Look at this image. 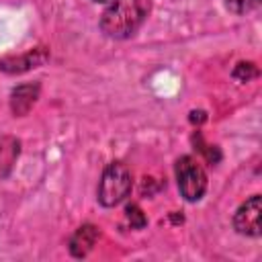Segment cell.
Segmentation results:
<instances>
[{"instance_id":"ba28073f","label":"cell","mask_w":262,"mask_h":262,"mask_svg":"<svg viewBox=\"0 0 262 262\" xmlns=\"http://www.w3.org/2000/svg\"><path fill=\"white\" fill-rule=\"evenodd\" d=\"M18 145H20L18 139H14V137H0V174H6L12 168L14 160L18 158V151H20Z\"/></svg>"},{"instance_id":"8992f818","label":"cell","mask_w":262,"mask_h":262,"mask_svg":"<svg viewBox=\"0 0 262 262\" xmlns=\"http://www.w3.org/2000/svg\"><path fill=\"white\" fill-rule=\"evenodd\" d=\"M39 92H41L39 82L18 84V86L12 88V92H10V111H12L16 117H25V115L33 108V104L37 102Z\"/></svg>"},{"instance_id":"30bf717a","label":"cell","mask_w":262,"mask_h":262,"mask_svg":"<svg viewBox=\"0 0 262 262\" xmlns=\"http://www.w3.org/2000/svg\"><path fill=\"white\" fill-rule=\"evenodd\" d=\"M237 82H250L252 78L258 76V68L252 63V61H239L235 68H233V74H231Z\"/></svg>"},{"instance_id":"52a82bcc","label":"cell","mask_w":262,"mask_h":262,"mask_svg":"<svg viewBox=\"0 0 262 262\" xmlns=\"http://www.w3.org/2000/svg\"><path fill=\"white\" fill-rule=\"evenodd\" d=\"M98 239V229L92 223H86L82 227H78L74 231V235L70 237V254L74 258H84L90 254V250L94 248Z\"/></svg>"},{"instance_id":"9c48e42d","label":"cell","mask_w":262,"mask_h":262,"mask_svg":"<svg viewBox=\"0 0 262 262\" xmlns=\"http://www.w3.org/2000/svg\"><path fill=\"white\" fill-rule=\"evenodd\" d=\"M225 6L229 12L242 16V14H248L252 10H256L260 6V0H225Z\"/></svg>"},{"instance_id":"5b68a950","label":"cell","mask_w":262,"mask_h":262,"mask_svg":"<svg viewBox=\"0 0 262 262\" xmlns=\"http://www.w3.org/2000/svg\"><path fill=\"white\" fill-rule=\"evenodd\" d=\"M47 59H49V51L45 47H35V49H29L27 53L0 59V70L4 74H25L29 70L43 66Z\"/></svg>"},{"instance_id":"7c38bea8","label":"cell","mask_w":262,"mask_h":262,"mask_svg":"<svg viewBox=\"0 0 262 262\" xmlns=\"http://www.w3.org/2000/svg\"><path fill=\"white\" fill-rule=\"evenodd\" d=\"M92 2H111V0H92Z\"/></svg>"},{"instance_id":"8fae6325","label":"cell","mask_w":262,"mask_h":262,"mask_svg":"<svg viewBox=\"0 0 262 262\" xmlns=\"http://www.w3.org/2000/svg\"><path fill=\"white\" fill-rule=\"evenodd\" d=\"M125 217H127V221L131 223L133 229H141V227H145V223H147L143 211H141L137 205H127V209H125Z\"/></svg>"},{"instance_id":"7a4b0ae2","label":"cell","mask_w":262,"mask_h":262,"mask_svg":"<svg viewBox=\"0 0 262 262\" xmlns=\"http://www.w3.org/2000/svg\"><path fill=\"white\" fill-rule=\"evenodd\" d=\"M133 188V176L131 170L123 162H111L100 176L98 182V203L102 207H117L123 203Z\"/></svg>"},{"instance_id":"6da1fadb","label":"cell","mask_w":262,"mask_h":262,"mask_svg":"<svg viewBox=\"0 0 262 262\" xmlns=\"http://www.w3.org/2000/svg\"><path fill=\"white\" fill-rule=\"evenodd\" d=\"M149 0H111L100 14V31L111 39H129L145 23Z\"/></svg>"},{"instance_id":"3957f363","label":"cell","mask_w":262,"mask_h":262,"mask_svg":"<svg viewBox=\"0 0 262 262\" xmlns=\"http://www.w3.org/2000/svg\"><path fill=\"white\" fill-rule=\"evenodd\" d=\"M176 182L182 199L188 203L201 201L207 190V174L192 156H182L176 160Z\"/></svg>"},{"instance_id":"277c9868","label":"cell","mask_w":262,"mask_h":262,"mask_svg":"<svg viewBox=\"0 0 262 262\" xmlns=\"http://www.w3.org/2000/svg\"><path fill=\"white\" fill-rule=\"evenodd\" d=\"M260 213H262V199L260 194H252L233 213V229L242 235L258 237L260 235Z\"/></svg>"}]
</instances>
